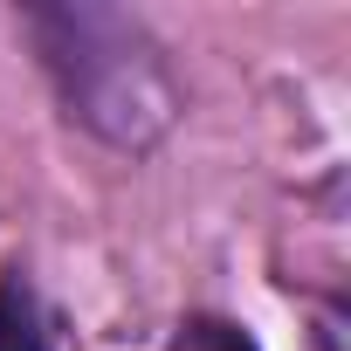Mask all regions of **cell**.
<instances>
[{"label": "cell", "instance_id": "cell-1", "mask_svg": "<svg viewBox=\"0 0 351 351\" xmlns=\"http://www.w3.org/2000/svg\"><path fill=\"white\" fill-rule=\"evenodd\" d=\"M0 351H49L42 310H35V296H28L21 276H0Z\"/></svg>", "mask_w": 351, "mask_h": 351}, {"label": "cell", "instance_id": "cell-2", "mask_svg": "<svg viewBox=\"0 0 351 351\" xmlns=\"http://www.w3.org/2000/svg\"><path fill=\"white\" fill-rule=\"evenodd\" d=\"M172 351H262L248 330H234V324H221V317H193V324H180V337H172Z\"/></svg>", "mask_w": 351, "mask_h": 351}]
</instances>
